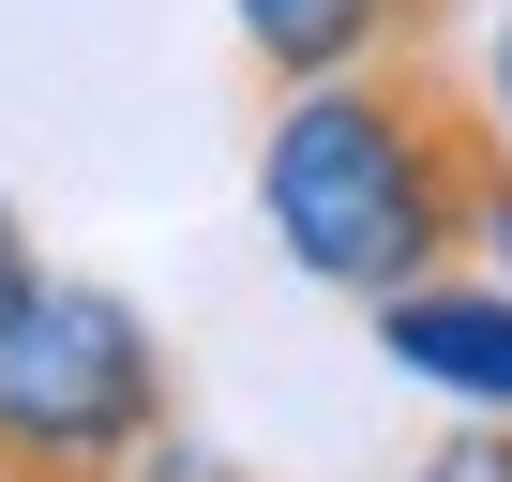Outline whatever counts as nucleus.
I'll list each match as a JSON object with an SVG mask.
<instances>
[{
  "label": "nucleus",
  "mask_w": 512,
  "mask_h": 482,
  "mask_svg": "<svg viewBox=\"0 0 512 482\" xmlns=\"http://www.w3.org/2000/svg\"><path fill=\"white\" fill-rule=\"evenodd\" d=\"M256 211H272V241L317 287H347V302L482 287L512 257V136H497V106L437 46H392V61L272 106Z\"/></svg>",
  "instance_id": "nucleus-1"
},
{
  "label": "nucleus",
  "mask_w": 512,
  "mask_h": 482,
  "mask_svg": "<svg viewBox=\"0 0 512 482\" xmlns=\"http://www.w3.org/2000/svg\"><path fill=\"white\" fill-rule=\"evenodd\" d=\"M166 452V347L136 302L46 272L0 332V482H151Z\"/></svg>",
  "instance_id": "nucleus-2"
},
{
  "label": "nucleus",
  "mask_w": 512,
  "mask_h": 482,
  "mask_svg": "<svg viewBox=\"0 0 512 482\" xmlns=\"http://www.w3.org/2000/svg\"><path fill=\"white\" fill-rule=\"evenodd\" d=\"M437 16L452 0H241V46H256L272 91H332L392 46H437Z\"/></svg>",
  "instance_id": "nucleus-3"
},
{
  "label": "nucleus",
  "mask_w": 512,
  "mask_h": 482,
  "mask_svg": "<svg viewBox=\"0 0 512 482\" xmlns=\"http://www.w3.org/2000/svg\"><path fill=\"white\" fill-rule=\"evenodd\" d=\"M377 347H392L422 392H452V407L512 422V302H497V287H422V302H377Z\"/></svg>",
  "instance_id": "nucleus-4"
},
{
  "label": "nucleus",
  "mask_w": 512,
  "mask_h": 482,
  "mask_svg": "<svg viewBox=\"0 0 512 482\" xmlns=\"http://www.w3.org/2000/svg\"><path fill=\"white\" fill-rule=\"evenodd\" d=\"M422 482H512V422H482V437H452Z\"/></svg>",
  "instance_id": "nucleus-5"
},
{
  "label": "nucleus",
  "mask_w": 512,
  "mask_h": 482,
  "mask_svg": "<svg viewBox=\"0 0 512 482\" xmlns=\"http://www.w3.org/2000/svg\"><path fill=\"white\" fill-rule=\"evenodd\" d=\"M31 287H46V272H31V226H16V211H0V332H16V317H31Z\"/></svg>",
  "instance_id": "nucleus-6"
},
{
  "label": "nucleus",
  "mask_w": 512,
  "mask_h": 482,
  "mask_svg": "<svg viewBox=\"0 0 512 482\" xmlns=\"http://www.w3.org/2000/svg\"><path fill=\"white\" fill-rule=\"evenodd\" d=\"M497 91H512V46H497Z\"/></svg>",
  "instance_id": "nucleus-7"
},
{
  "label": "nucleus",
  "mask_w": 512,
  "mask_h": 482,
  "mask_svg": "<svg viewBox=\"0 0 512 482\" xmlns=\"http://www.w3.org/2000/svg\"><path fill=\"white\" fill-rule=\"evenodd\" d=\"M181 482H211V467H181Z\"/></svg>",
  "instance_id": "nucleus-8"
}]
</instances>
